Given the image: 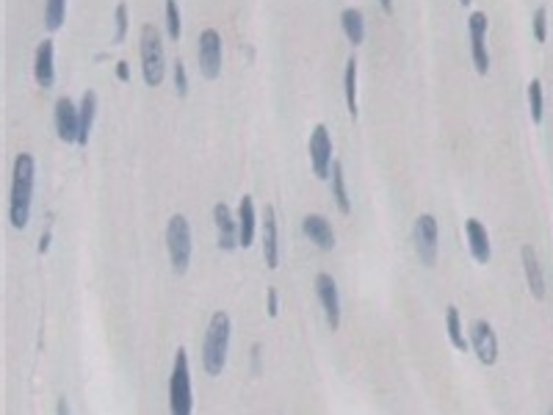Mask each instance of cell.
<instances>
[{
  "mask_svg": "<svg viewBox=\"0 0 553 415\" xmlns=\"http://www.w3.org/2000/svg\"><path fill=\"white\" fill-rule=\"evenodd\" d=\"M34 175H36L34 155L20 152L14 161V172H11V199H8V219H11V228H17V230H22L31 219Z\"/></svg>",
  "mask_w": 553,
  "mask_h": 415,
  "instance_id": "obj_1",
  "label": "cell"
},
{
  "mask_svg": "<svg viewBox=\"0 0 553 415\" xmlns=\"http://www.w3.org/2000/svg\"><path fill=\"white\" fill-rule=\"evenodd\" d=\"M227 349H230V316L219 310V313L211 316L205 343H202V369L211 376H219L225 371Z\"/></svg>",
  "mask_w": 553,
  "mask_h": 415,
  "instance_id": "obj_2",
  "label": "cell"
},
{
  "mask_svg": "<svg viewBox=\"0 0 553 415\" xmlns=\"http://www.w3.org/2000/svg\"><path fill=\"white\" fill-rule=\"evenodd\" d=\"M141 72L147 86H158L166 75V55L161 45V34L155 25L141 28Z\"/></svg>",
  "mask_w": 553,
  "mask_h": 415,
  "instance_id": "obj_3",
  "label": "cell"
},
{
  "mask_svg": "<svg viewBox=\"0 0 553 415\" xmlns=\"http://www.w3.org/2000/svg\"><path fill=\"white\" fill-rule=\"evenodd\" d=\"M166 249H169V261L175 275H185L188 263H191V228L183 213H175L166 225Z\"/></svg>",
  "mask_w": 553,
  "mask_h": 415,
  "instance_id": "obj_4",
  "label": "cell"
},
{
  "mask_svg": "<svg viewBox=\"0 0 553 415\" xmlns=\"http://www.w3.org/2000/svg\"><path fill=\"white\" fill-rule=\"evenodd\" d=\"M169 407L172 415H188L194 407L191 399V376H188V357L185 349H178L175 366H172V379H169Z\"/></svg>",
  "mask_w": 553,
  "mask_h": 415,
  "instance_id": "obj_5",
  "label": "cell"
},
{
  "mask_svg": "<svg viewBox=\"0 0 553 415\" xmlns=\"http://www.w3.org/2000/svg\"><path fill=\"white\" fill-rule=\"evenodd\" d=\"M413 241H415V252L420 258L423 266H434L437 263V219L432 213H423L415 219V230H413Z\"/></svg>",
  "mask_w": 553,
  "mask_h": 415,
  "instance_id": "obj_6",
  "label": "cell"
},
{
  "mask_svg": "<svg viewBox=\"0 0 553 415\" xmlns=\"http://www.w3.org/2000/svg\"><path fill=\"white\" fill-rule=\"evenodd\" d=\"M196 55H199L202 75L208 81H216L219 72H222V37H219V31L205 28L199 34V50H196Z\"/></svg>",
  "mask_w": 553,
  "mask_h": 415,
  "instance_id": "obj_7",
  "label": "cell"
},
{
  "mask_svg": "<svg viewBox=\"0 0 553 415\" xmlns=\"http://www.w3.org/2000/svg\"><path fill=\"white\" fill-rule=\"evenodd\" d=\"M467 31H470V55H473V67L479 75H487L490 70V53L484 45L487 37V14L484 11H473L467 20Z\"/></svg>",
  "mask_w": 553,
  "mask_h": 415,
  "instance_id": "obj_8",
  "label": "cell"
},
{
  "mask_svg": "<svg viewBox=\"0 0 553 415\" xmlns=\"http://www.w3.org/2000/svg\"><path fill=\"white\" fill-rule=\"evenodd\" d=\"M310 164L316 178H329L332 172V138L324 125H316L310 133Z\"/></svg>",
  "mask_w": 553,
  "mask_h": 415,
  "instance_id": "obj_9",
  "label": "cell"
},
{
  "mask_svg": "<svg viewBox=\"0 0 553 415\" xmlns=\"http://www.w3.org/2000/svg\"><path fill=\"white\" fill-rule=\"evenodd\" d=\"M470 343L476 349V357L484 363V366H493L498 360V338L493 332L490 322L479 319V322L470 324Z\"/></svg>",
  "mask_w": 553,
  "mask_h": 415,
  "instance_id": "obj_10",
  "label": "cell"
},
{
  "mask_svg": "<svg viewBox=\"0 0 553 415\" xmlns=\"http://www.w3.org/2000/svg\"><path fill=\"white\" fill-rule=\"evenodd\" d=\"M55 133L61 141H75L81 133V108H75V103L69 97H58L55 103Z\"/></svg>",
  "mask_w": 553,
  "mask_h": 415,
  "instance_id": "obj_11",
  "label": "cell"
},
{
  "mask_svg": "<svg viewBox=\"0 0 553 415\" xmlns=\"http://www.w3.org/2000/svg\"><path fill=\"white\" fill-rule=\"evenodd\" d=\"M316 294H319L324 313H326V324L332 329H338L340 327V299H338V285H335L332 275L316 277Z\"/></svg>",
  "mask_w": 553,
  "mask_h": 415,
  "instance_id": "obj_12",
  "label": "cell"
},
{
  "mask_svg": "<svg viewBox=\"0 0 553 415\" xmlns=\"http://www.w3.org/2000/svg\"><path fill=\"white\" fill-rule=\"evenodd\" d=\"M213 219H216V238H219V249L232 252L235 246H241L238 241V219H232L230 208L225 202H219L213 208Z\"/></svg>",
  "mask_w": 553,
  "mask_h": 415,
  "instance_id": "obj_13",
  "label": "cell"
},
{
  "mask_svg": "<svg viewBox=\"0 0 553 415\" xmlns=\"http://www.w3.org/2000/svg\"><path fill=\"white\" fill-rule=\"evenodd\" d=\"M465 232H467V244H470V255L476 263H487L493 249H490V232L479 219H467L465 222Z\"/></svg>",
  "mask_w": 553,
  "mask_h": 415,
  "instance_id": "obj_14",
  "label": "cell"
},
{
  "mask_svg": "<svg viewBox=\"0 0 553 415\" xmlns=\"http://www.w3.org/2000/svg\"><path fill=\"white\" fill-rule=\"evenodd\" d=\"M263 261L269 269L279 266V241H276V216L274 208H263Z\"/></svg>",
  "mask_w": 553,
  "mask_h": 415,
  "instance_id": "obj_15",
  "label": "cell"
},
{
  "mask_svg": "<svg viewBox=\"0 0 553 415\" xmlns=\"http://www.w3.org/2000/svg\"><path fill=\"white\" fill-rule=\"evenodd\" d=\"M53 42L45 39V42H39L36 47V55H34V78H36V84L42 86V89H50L53 84H55V67H53Z\"/></svg>",
  "mask_w": 553,
  "mask_h": 415,
  "instance_id": "obj_16",
  "label": "cell"
},
{
  "mask_svg": "<svg viewBox=\"0 0 553 415\" xmlns=\"http://www.w3.org/2000/svg\"><path fill=\"white\" fill-rule=\"evenodd\" d=\"M302 230L305 235L319 246V249H332L335 246V232H332V225L319 216V213H310V216H305V222H302Z\"/></svg>",
  "mask_w": 553,
  "mask_h": 415,
  "instance_id": "obj_17",
  "label": "cell"
},
{
  "mask_svg": "<svg viewBox=\"0 0 553 415\" xmlns=\"http://www.w3.org/2000/svg\"><path fill=\"white\" fill-rule=\"evenodd\" d=\"M523 269H526V282L534 294V299H545V277H542V266L540 258L534 252V246H523Z\"/></svg>",
  "mask_w": 553,
  "mask_h": 415,
  "instance_id": "obj_18",
  "label": "cell"
},
{
  "mask_svg": "<svg viewBox=\"0 0 553 415\" xmlns=\"http://www.w3.org/2000/svg\"><path fill=\"white\" fill-rule=\"evenodd\" d=\"M238 241L244 249L252 246V241H255V202L249 194L238 205Z\"/></svg>",
  "mask_w": 553,
  "mask_h": 415,
  "instance_id": "obj_19",
  "label": "cell"
},
{
  "mask_svg": "<svg viewBox=\"0 0 553 415\" xmlns=\"http://www.w3.org/2000/svg\"><path fill=\"white\" fill-rule=\"evenodd\" d=\"M340 25H343V34L352 45H363L366 39V17L360 8H343L340 14Z\"/></svg>",
  "mask_w": 553,
  "mask_h": 415,
  "instance_id": "obj_20",
  "label": "cell"
},
{
  "mask_svg": "<svg viewBox=\"0 0 553 415\" xmlns=\"http://www.w3.org/2000/svg\"><path fill=\"white\" fill-rule=\"evenodd\" d=\"M81 133H78V144H89V133L94 128V117H97V94L89 89V92L81 97Z\"/></svg>",
  "mask_w": 553,
  "mask_h": 415,
  "instance_id": "obj_21",
  "label": "cell"
},
{
  "mask_svg": "<svg viewBox=\"0 0 553 415\" xmlns=\"http://www.w3.org/2000/svg\"><path fill=\"white\" fill-rule=\"evenodd\" d=\"M332 197L340 213H352V202H349V191H346V180H343V166L340 161H332Z\"/></svg>",
  "mask_w": 553,
  "mask_h": 415,
  "instance_id": "obj_22",
  "label": "cell"
},
{
  "mask_svg": "<svg viewBox=\"0 0 553 415\" xmlns=\"http://www.w3.org/2000/svg\"><path fill=\"white\" fill-rule=\"evenodd\" d=\"M343 92H346V105H349V114L352 119H357V61L349 58L346 61V75H343Z\"/></svg>",
  "mask_w": 553,
  "mask_h": 415,
  "instance_id": "obj_23",
  "label": "cell"
},
{
  "mask_svg": "<svg viewBox=\"0 0 553 415\" xmlns=\"http://www.w3.org/2000/svg\"><path fill=\"white\" fill-rule=\"evenodd\" d=\"M446 327H448V338H451V343H454V349H460L465 352L467 349V341H465V335H462V324H460V310L451 305L448 310H446Z\"/></svg>",
  "mask_w": 553,
  "mask_h": 415,
  "instance_id": "obj_24",
  "label": "cell"
},
{
  "mask_svg": "<svg viewBox=\"0 0 553 415\" xmlns=\"http://www.w3.org/2000/svg\"><path fill=\"white\" fill-rule=\"evenodd\" d=\"M67 17V0H45V22L50 31H58Z\"/></svg>",
  "mask_w": 553,
  "mask_h": 415,
  "instance_id": "obj_25",
  "label": "cell"
},
{
  "mask_svg": "<svg viewBox=\"0 0 553 415\" xmlns=\"http://www.w3.org/2000/svg\"><path fill=\"white\" fill-rule=\"evenodd\" d=\"M166 31H169V39H180V8H178V0H166Z\"/></svg>",
  "mask_w": 553,
  "mask_h": 415,
  "instance_id": "obj_26",
  "label": "cell"
},
{
  "mask_svg": "<svg viewBox=\"0 0 553 415\" xmlns=\"http://www.w3.org/2000/svg\"><path fill=\"white\" fill-rule=\"evenodd\" d=\"M528 108H531V119L542 122V84L537 78L528 84Z\"/></svg>",
  "mask_w": 553,
  "mask_h": 415,
  "instance_id": "obj_27",
  "label": "cell"
},
{
  "mask_svg": "<svg viewBox=\"0 0 553 415\" xmlns=\"http://www.w3.org/2000/svg\"><path fill=\"white\" fill-rule=\"evenodd\" d=\"M534 39L537 42H545L548 39V11H545V6H540L534 11Z\"/></svg>",
  "mask_w": 553,
  "mask_h": 415,
  "instance_id": "obj_28",
  "label": "cell"
},
{
  "mask_svg": "<svg viewBox=\"0 0 553 415\" xmlns=\"http://www.w3.org/2000/svg\"><path fill=\"white\" fill-rule=\"evenodd\" d=\"M125 37H128V6L119 3L116 6V37H114V42H125Z\"/></svg>",
  "mask_w": 553,
  "mask_h": 415,
  "instance_id": "obj_29",
  "label": "cell"
},
{
  "mask_svg": "<svg viewBox=\"0 0 553 415\" xmlns=\"http://www.w3.org/2000/svg\"><path fill=\"white\" fill-rule=\"evenodd\" d=\"M175 89L180 97L188 94V75H185V64L183 61H175Z\"/></svg>",
  "mask_w": 553,
  "mask_h": 415,
  "instance_id": "obj_30",
  "label": "cell"
},
{
  "mask_svg": "<svg viewBox=\"0 0 553 415\" xmlns=\"http://www.w3.org/2000/svg\"><path fill=\"white\" fill-rule=\"evenodd\" d=\"M116 78H119V81H131V70H128V64H125V61H119V64H116Z\"/></svg>",
  "mask_w": 553,
  "mask_h": 415,
  "instance_id": "obj_31",
  "label": "cell"
},
{
  "mask_svg": "<svg viewBox=\"0 0 553 415\" xmlns=\"http://www.w3.org/2000/svg\"><path fill=\"white\" fill-rule=\"evenodd\" d=\"M276 313H279V310H276V291L274 288H269V316L274 319Z\"/></svg>",
  "mask_w": 553,
  "mask_h": 415,
  "instance_id": "obj_32",
  "label": "cell"
},
{
  "mask_svg": "<svg viewBox=\"0 0 553 415\" xmlns=\"http://www.w3.org/2000/svg\"><path fill=\"white\" fill-rule=\"evenodd\" d=\"M47 246H50V232L42 235V241H39V252H47Z\"/></svg>",
  "mask_w": 553,
  "mask_h": 415,
  "instance_id": "obj_33",
  "label": "cell"
},
{
  "mask_svg": "<svg viewBox=\"0 0 553 415\" xmlns=\"http://www.w3.org/2000/svg\"><path fill=\"white\" fill-rule=\"evenodd\" d=\"M379 3H382V8H385V11H387V14H390V11H393V0H379Z\"/></svg>",
  "mask_w": 553,
  "mask_h": 415,
  "instance_id": "obj_34",
  "label": "cell"
},
{
  "mask_svg": "<svg viewBox=\"0 0 553 415\" xmlns=\"http://www.w3.org/2000/svg\"><path fill=\"white\" fill-rule=\"evenodd\" d=\"M58 413H61V415L69 413V404H67V402H61V404H58Z\"/></svg>",
  "mask_w": 553,
  "mask_h": 415,
  "instance_id": "obj_35",
  "label": "cell"
},
{
  "mask_svg": "<svg viewBox=\"0 0 553 415\" xmlns=\"http://www.w3.org/2000/svg\"><path fill=\"white\" fill-rule=\"evenodd\" d=\"M460 3H462V6H467V3H470V0H460Z\"/></svg>",
  "mask_w": 553,
  "mask_h": 415,
  "instance_id": "obj_36",
  "label": "cell"
}]
</instances>
